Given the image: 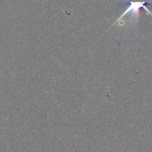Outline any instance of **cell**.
Instances as JSON below:
<instances>
[{"mask_svg":"<svg viewBox=\"0 0 152 152\" xmlns=\"http://www.w3.org/2000/svg\"><path fill=\"white\" fill-rule=\"evenodd\" d=\"M126 1H128L130 4L128 5V7L126 9V11L120 15V17L115 21L114 25L118 24L124 17L127 16L128 14H131V18L132 20H134V21L135 22V24L138 22V19H139V16H140V9L141 8H143L147 13L149 15H151L152 17V12L149 10V8L146 6V4H147V1H144V0H140V1H133V0H126Z\"/></svg>","mask_w":152,"mask_h":152,"instance_id":"obj_1","label":"cell"}]
</instances>
